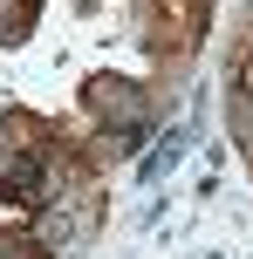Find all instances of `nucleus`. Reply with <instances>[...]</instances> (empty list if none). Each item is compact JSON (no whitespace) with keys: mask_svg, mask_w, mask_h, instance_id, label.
I'll return each mask as SVG.
<instances>
[{"mask_svg":"<svg viewBox=\"0 0 253 259\" xmlns=\"http://www.w3.org/2000/svg\"><path fill=\"white\" fill-rule=\"evenodd\" d=\"M0 191H7L14 205H34V198L48 191V164H41V157H14L7 178H0Z\"/></svg>","mask_w":253,"mask_h":259,"instance_id":"nucleus-1","label":"nucleus"},{"mask_svg":"<svg viewBox=\"0 0 253 259\" xmlns=\"http://www.w3.org/2000/svg\"><path fill=\"white\" fill-rule=\"evenodd\" d=\"M89 109H117L123 123H144V96L130 82H89Z\"/></svg>","mask_w":253,"mask_h":259,"instance_id":"nucleus-2","label":"nucleus"},{"mask_svg":"<svg viewBox=\"0 0 253 259\" xmlns=\"http://www.w3.org/2000/svg\"><path fill=\"white\" fill-rule=\"evenodd\" d=\"M192 143H199V130H171V137H164V143H158V150H151V157H144V184H158V178H164V170H171V164H178V157H185V150H192Z\"/></svg>","mask_w":253,"mask_h":259,"instance_id":"nucleus-3","label":"nucleus"},{"mask_svg":"<svg viewBox=\"0 0 253 259\" xmlns=\"http://www.w3.org/2000/svg\"><path fill=\"white\" fill-rule=\"evenodd\" d=\"M27 21H34V0H7V7H0V41L14 48V41L27 34Z\"/></svg>","mask_w":253,"mask_h":259,"instance_id":"nucleus-4","label":"nucleus"},{"mask_svg":"<svg viewBox=\"0 0 253 259\" xmlns=\"http://www.w3.org/2000/svg\"><path fill=\"white\" fill-rule=\"evenodd\" d=\"M68 232H76V219H68V211H55V219H41V232H34V239L55 252V246H68Z\"/></svg>","mask_w":253,"mask_h":259,"instance_id":"nucleus-5","label":"nucleus"},{"mask_svg":"<svg viewBox=\"0 0 253 259\" xmlns=\"http://www.w3.org/2000/svg\"><path fill=\"white\" fill-rule=\"evenodd\" d=\"M233 96H240V103H253V55L240 62V89H233Z\"/></svg>","mask_w":253,"mask_h":259,"instance_id":"nucleus-6","label":"nucleus"}]
</instances>
